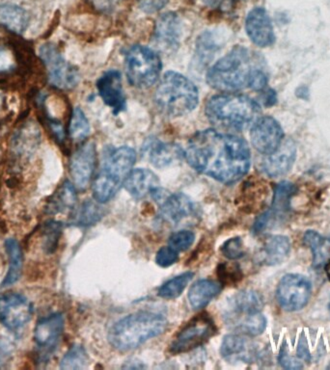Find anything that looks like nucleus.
Returning <instances> with one entry per match:
<instances>
[{
  "label": "nucleus",
  "instance_id": "5701e85b",
  "mask_svg": "<svg viewBox=\"0 0 330 370\" xmlns=\"http://www.w3.org/2000/svg\"><path fill=\"white\" fill-rule=\"evenodd\" d=\"M123 185L130 195L139 200L159 187V180L151 170L138 168L131 170Z\"/></svg>",
  "mask_w": 330,
  "mask_h": 370
},
{
  "label": "nucleus",
  "instance_id": "c9c22d12",
  "mask_svg": "<svg viewBox=\"0 0 330 370\" xmlns=\"http://www.w3.org/2000/svg\"><path fill=\"white\" fill-rule=\"evenodd\" d=\"M88 364V356L81 345H74L70 349L60 363L62 369H82Z\"/></svg>",
  "mask_w": 330,
  "mask_h": 370
},
{
  "label": "nucleus",
  "instance_id": "ea45409f",
  "mask_svg": "<svg viewBox=\"0 0 330 370\" xmlns=\"http://www.w3.org/2000/svg\"><path fill=\"white\" fill-rule=\"evenodd\" d=\"M218 279L223 284L238 283L242 279V269L238 265L223 263L218 268Z\"/></svg>",
  "mask_w": 330,
  "mask_h": 370
},
{
  "label": "nucleus",
  "instance_id": "a878e982",
  "mask_svg": "<svg viewBox=\"0 0 330 370\" xmlns=\"http://www.w3.org/2000/svg\"><path fill=\"white\" fill-rule=\"evenodd\" d=\"M249 343L241 333H230L224 336L220 354L229 363L246 362L250 359Z\"/></svg>",
  "mask_w": 330,
  "mask_h": 370
},
{
  "label": "nucleus",
  "instance_id": "8fccbe9b",
  "mask_svg": "<svg viewBox=\"0 0 330 370\" xmlns=\"http://www.w3.org/2000/svg\"><path fill=\"white\" fill-rule=\"evenodd\" d=\"M296 95L301 100H309V88L308 86H300L296 90Z\"/></svg>",
  "mask_w": 330,
  "mask_h": 370
},
{
  "label": "nucleus",
  "instance_id": "e433bc0d",
  "mask_svg": "<svg viewBox=\"0 0 330 370\" xmlns=\"http://www.w3.org/2000/svg\"><path fill=\"white\" fill-rule=\"evenodd\" d=\"M61 232V223L51 221L46 224L43 230V246L46 253H53L58 248Z\"/></svg>",
  "mask_w": 330,
  "mask_h": 370
},
{
  "label": "nucleus",
  "instance_id": "7ed1b4c3",
  "mask_svg": "<svg viewBox=\"0 0 330 370\" xmlns=\"http://www.w3.org/2000/svg\"><path fill=\"white\" fill-rule=\"evenodd\" d=\"M166 317L150 310H140L122 318L108 331L107 340L118 351H131L166 330Z\"/></svg>",
  "mask_w": 330,
  "mask_h": 370
},
{
  "label": "nucleus",
  "instance_id": "a211bd4d",
  "mask_svg": "<svg viewBox=\"0 0 330 370\" xmlns=\"http://www.w3.org/2000/svg\"><path fill=\"white\" fill-rule=\"evenodd\" d=\"M246 31L251 42L260 48H268L275 43L272 20L265 8L255 7L247 14Z\"/></svg>",
  "mask_w": 330,
  "mask_h": 370
},
{
  "label": "nucleus",
  "instance_id": "9b49d317",
  "mask_svg": "<svg viewBox=\"0 0 330 370\" xmlns=\"http://www.w3.org/2000/svg\"><path fill=\"white\" fill-rule=\"evenodd\" d=\"M282 126L272 116H263L254 121L250 131V139L255 149L270 155L277 151L284 140Z\"/></svg>",
  "mask_w": 330,
  "mask_h": 370
},
{
  "label": "nucleus",
  "instance_id": "de8ad7c7",
  "mask_svg": "<svg viewBox=\"0 0 330 370\" xmlns=\"http://www.w3.org/2000/svg\"><path fill=\"white\" fill-rule=\"evenodd\" d=\"M10 354H11V348H10L9 344L6 341L0 343V364L7 359Z\"/></svg>",
  "mask_w": 330,
  "mask_h": 370
},
{
  "label": "nucleus",
  "instance_id": "f8f14e48",
  "mask_svg": "<svg viewBox=\"0 0 330 370\" xmlns=\"http://www.w3.org/2000/svg\"><path fill=\"white\" fill-rule=\"evenodd\" d=\"M33 306L25 295L8 293L0 296V323L17 331L30 322Z\"/></svg>",
  "mask_w": 330,
  "mask_h": 370
},
{
  "label": "nucleus",
  "instance_id": "6e6552de",
  "mask_svg": "<svg viewBox=\"0 0 330 370\" xmlns=\"http://www.w3.org/2000/svg\"><path fill=\"white\" fill-rule=\"evenodd\" d=\"M39 56L48 69V80L53 86L70 90L79 84V71L63 58L53 44H45L41 46Z\"/></svg>",
  "mask_w": 330,
  "mask_h": 370
},
{
  "label": "nucleus",
  "instance_id": "a19ab883",
  "mask_svg": "<svg viewBox=\"0 0 330 370\" xmlns=\"http://www.w3.org/2000/svg\"><path fill=\"white\" fill-rule=\"evenodd\" d=\"M220 251L228 260H238L244 256V243L239 237L230 238L221 246Z\"/></svg>",
  "mask_w": 330,
  "mask_h": 370
},
{
  "label": "nucleus",
  "instance_id": "dca6fc26",
  "mask_svg": "<svg viewBox=\"0 0 330 370\" xmlns=\"http://www.w3.org/2000/svg\"><path fill=\"white\" fill-rule=\"evenodd\" d=\"M264 300L261 295L254 291H242L228 300L225 310L226 323L233 328L237 323L249 315L261 312Z\"/></svg>",
  "mask_w": 330,
  "mask_h": 370
},
{
  "label": "nucleus",
  "instance_id": "b1692460",
  "mask_svg": "<svg viewBox=\"0 0 330 370\" xmlns=\"http://www.w3.org/2000/svg\"><path fill=\"white\" fill-rule=\"evenodd\" d=\"M223 284L213 279H202L193 284L188 291L187 298L193 310H199L209 304L223 291Z\"/></svg>",
  "mask_w": 330,
  "mask_h": 370
},
{
  "label": "nucleus",
  "instance_id": "39448f33",
  "mask_svg": "<svg viewBox=\"0 0 330 370\" xmlns=\"http://www.w3.org/2000/svg\"><path fill=\"white\" fill-rule=\"evenodd\" d=\"M136 160L133 147L123 146L107 150L102 169L92 185L93 197L98 203H107L117 194L133 170Z\"/></svg>",
  "mask_w": 330,
  "mask_h": 370
},
{
  "label": "nucleus",
  "instance_id": "f257e3e1",
  "mask_svg": "<svg viewBox=\"0 0 330 370\" xmlns=\"http://www.w3.org/2000/svg\"><path fill=\"white\" fill-rule=\"evenodd\" d=\"M185 152L190 167L224 185L239 182L251 165V152L246 140L215 129L195 133Z\"/></svg>",
  "mask_w": 330,
  "mask_h": 370
},
{
  "label": "nucleus",
  "instance_id": "c756f323",
  "mask_svg": "<svg viewBox=\"0 0 330 370\" xmlns=\"http://www.w3.org/2000/svg\"><path fill=\"white\" fill-rule=\"evenodd\" d=\"M298 192V187L290 182L278 183L273 193L272 211L273 213H285L291 208V200Z\"/></svg>",
  "mask_w": 330,
  "mask_h": 370
},
{
  "label": "nucleus",
  "instance_id": "4be33fe9",
  "mask_svg": "<svg viewBox=\"0 0 330 370\" xmlns=\"http://www.w3.org/2000/svg\"><path fill=\"white\" fill-rule=\"evenodd\" d=\"M296 157L295 142L289 139L282 142L277 152L270 154L263 163L265 174L272 178L281 177L292 169Z\"/></svg>",
  "mask_w": 330,
  "mask_h": 370
},
{
  "label": "nucleus",
  "instance_id": "c03bdc74",
  "mask_svg": "<svg viewBox=\"0 0 330 370\" xmlns=\"http://www.w3.org/2000/svg\"><path fill=\"white\" fill-rule=\"evenodd\" d=\"M272 216L273 212L272 211H268L258 217L253 226L255 234H260V232L265 231L268 226H269L270 221H272Z\"/></svg>",
  "mask_w": 330,
  "mask_h": 370
},
{
  "label": "nucleus",
  "instance_id": "ddd939ff",
  "mask_svg": "<svg viewBox=\"0 0 330 370\" xmlns=\"http://www.w3.org/2000/svg\"><path fill=\"white\" fill-rule=\"evenodd\" d=\"M64 331V317L53 314L42 318L36 325L34 341L42 358L48 359L58 348Z\"/></svg>",
  "mask_w": 330,
  "mask_h": 370
},
{
  "label": "nucleus",
  "instance_id": "aec40b11",
  "mask_svg": "<svg viewBox=\"0 0 330 370\" xmlns=\"http://www.w3.org/2000/svg\"><path fill=\"white\" fill-rule=\"evenodd\" d=\"M161 206L162 218L169 224L178 225L183 220L188 218L194 213L193 201L184 193L167 194Z\"/></svg>",
  "mask_w": 330,
  "mask_h": 370
},
{
  "label": "nucleus",
  "instance_id": "49530a36",
  "mask_svg": "<svg viewBox=\"0 0 330 370\" xmlns=\"http://www.w3.org/2000/svg\"><path fill=\"white\" fill-rule=\"evenodd\" d=\"M298 354L300 358L305 359V361H310V354H309L308 343H306L305 338H301L300 341Z\"/></svg>",
  "mask_w": 330,
  "mask_h": 370
},
{
  "label": "nucleus",
  "instance_id": "3c124183",
  "mask_svg": "<svg viewBox=\"0 0 330 370\" xmlns=\"http://www.w3.org/2000/svg\"><path fill=\"white\" fill-rule=\"evenodd\" d=\"M324 250H326V256L327 257L330 252V238H326V248H324Z\"/></svg>",
  "mask_w": 330,
  "mask_h": 370
},
{
  "label": "nucleus",
  "instance_id": "f03ea898",
  "mask_svg": "<svg viewBox=\"0 0 330 370\" xmlns=\"http://www.w3.org/2000/svg\"><path fill=\"white\" fill-rule=\"evenodd\" d=\"M258 57L244 46H237L219 59L207 72L211 88L223 93H236L251 88L255 77L263 71Z\"/></svg>",
  "mask_w": 330,
  "mask_h": 370
},
{
  "label": "nucleus",
  "instance_id": "412c9836",
  "mask_svg": "<svg viewBox=\"0 0 330 370\" xmlns=\"http://www.w3.org/2000/svg\"><path fill=\"white\" fill-rule=\"evenodd\" d=\"M41 131L34 121L22 124L12 137L13 154L20 159H28L40 145Z\"/></svg>",
  "mask_w": 330,
  "mask_h": 370
},
{
  "label": "nucleus",
  "instance_id": "79ce46f5",
  "mask_svg": "<svg viewBox=\"0 0 330 370\" xmlns=\"http://www.w3.org/2000/svg\"><path fill=\"white\" fill-rule=\"evenodd\" d=\"M179 260V253L172 249L170 246H164L156 255L157 265L162 268L170 267Z\"/></svg>",
  "mask_w": 330,
  "mask_h": 370
},
{
  "label": "nucleus",
  "instance_id": "423d86ee",
  "mask_svg": "<svg viewBox=\"0 0 330 370\" xmlns=\"http://www.w3.org/2000/svg\"><path fill=\"white\" fill-rule=\"evenodd\" d=\"M154 102L170 117L192 113L199 103V92L192 80L176 72H167L157 88Z\"/></svg>",
  "mask_w": 330,
  "mask_h": 370
},
{
  "label": "nucleus",
  "instance_id": "4c0bfd02",
  "mask_svg": "<svg viewBox=\"0 0 330 370\" xmlns=\"http://www.w3.org/2000/svg\"><path fill=\"white\" fill-rule=\"evenodd\" d=\"M195 242L194 232L188 231V230H182V231L173 232L169 239V246L176 251V252H185L192 247Z\"/></svg>",
  "mask_w": 330,
  "mask_h": 370
},
{
  "label": "nucleus",
  "instance_id": "2f4dec72",
  "mask_svg": "<svg viewBox=\"0 0 330 370\" xmlns=\"http://www.w3.org/2000/svg\"><path fill=\"white\" fill-rule=\"evenodd\" d=\"M303 242L312 251L314 267L318 268L324 265L326 260V250H324L326 238L322 237L319 232L309 230L304 234Z\"/></svg>",
  "mask_w": 330,
  "mask_h": 370
},
{
  "label": "nucleus",
  "instance_id": "9d476101",
  "mask_svg": "<svg viewBox=\"0 0 330 370\" xmlns=\"http://www.w3.org/2000/svg\"><path fill=\"white\" fill-rule=\"evenodd\" d=\"M312 284L301 274H287L280 279L277 289L278 304L287 312L303 310L310 300Z\"/></svg>",
  "mask_w": 330,
  "mask_h": 370
},
{
  "label": "nucleus",
  "instance_id": "4468645a",
  "mask_svg": "<svg viewBox=\"0 0 330 370\" xmlns=\"http://www.w3.org/2000/svg\"><path fill=\"white\" fill-rule=\"evenodd\" d=\"M96 160V146L93 142L84 144L72 157L70 174L73 178L74 185L79 190H85L91 182Z\"/></svg>",
  "mask_w": 330,
  "mask_h": 370
},
{
  "label": "nucleus",
  "instance_id": "72a5a7b5",
  "mask_svg": "<svg viewBox=\"0 0 330 370\" xmlns=\"http://www.w3.org/2000/svg\"><path fill=\"white\" fill-rule=\"evenodd\" d=\"M69 133L74 141L81 142L87 138L90 134V125L81 107H76L72 114L70 121Z\"/></svg>",
  "mask_w": 330,
  "mask_h": 370
},
{
  "label": "nucleus",
  "instance_id": "7c9ffc66",
  "mask_svg": "<svg viewBox=\"0 0 330 370\" xmlns=\"http://www.w3.org/2000/svg\"><path fill=\"white\" fill-rule=\"evenodd\" d=\"M194 277V273L187 271L180 274L179 276L174 277L166 283L162 284L159 289L158 295L162 299L173 300L176 299L187 289L188 284L192 282Z\"/></svg>",
  "mask_w": 330,
  "mask_h": 370
},
{
  "label": "nucleus",
  "instance_id": "393cba45",
  "mask_svg": "<svg viewBox=\"0 0 330 370\" xmlns=\"http://www.w3.org/2000/svg\"><path fill=\"white\" fill-rule=\"evenodd\" d=\"M291 252V242L285 235H272L265 240L261 250V261L267 265L282 263Z\"/></svg>",
  "mask_w": 330,
  "mask_h": 370
},
{
  "label": "nucleus",
  "instance_id": "603ef678",
  "mask_svg": "<svg viewBox=\"0 0 330 370\" xmlns=\"http://www.w3.org/2000/svg\"><path fill=\"white\" fill-rule=\"evenodd\" d=\"M324 271H326L327 277H329L330 281V261L324 265Z\"/></svg>",
  "mask_w": 330,
  "mask_h": 370
},
{
  "label": "nucleus",
  "instance_id": "f3484780",
  "mask_svg": "<svg viewBox=\"0 0 330 370\" xmlns=\"http://www.w3.org/2000/svg\"><path fill=\"white\" fill-rule=\"evenodd\" d=\"M182 25L180 18L173 12L161 15L157 20L154 42L162 53H172L180 46Z\"/></svg>",
  "mask_w": 330,
  "mask_h": 370
},
{
  "label": "nucleus",
  "instance_id": "20e7f679",
  "mask_svg": "<svg viewBox=\"0 0 330 370\" xmlns=\"http://www.w3.org/2000/svg\"><path fill=\"white\" fill-rule=\"evenodd\" d=\"M261 107L247 95L223 93L213 95L206 103L208 120L216 128L242 131L253 125Z\"/></svg>",
  "mask_w": 330,
  "mask_h": 370
},
{
  "label": "nucleus",
  "instance_id": "f704fd0d",
  "mask_svg": "<svg viewBox=\"0 0 330 370\" xmlns=\"http://www.w3.org/2000/svg\"><path fill=\"white\" fill-rule=\"evenodd\" d=\"M102 217L103 212L100 208L92 201H86L77 211L73 223L77 226H89L97 223Z\"/></svg>",
  "mask_w": 330,
  "mask_h": 370
},
{
  "label": "nucleus",
  "instance_id": "37998d69",
  "mask_svg": "<svg viewBox=\"0 0 330 370\" xmlns=\"http://www.w3.org/2000/svg\"><path fill=\"white\" fill-rule=\"evenodd\" d=\"M281 366L286 369H303V364L298 359L289 355L287 352L281 351L279 358H278Z\"/></svg>",
  "mask_w": 330,
  "mask_h": 370
},
{
  "label": "nucleus",
  "instance_id": "09e8293b",
  "mask_svg": "<svg viewBox=\"0 0 330 370\" xmlns=\"http://www.w3.org/2000/svg\"><path fill=\"white\" fill-rule=\"evenodd\" d=\"M277 102V93L273 90L270 89L269 91L265 92V105L267 106L275 105Z\"/></svg>",
  "mask_w": 330,
  "mask_h": 370
},
{
  "label": "nucleus",
  "instance_id": "a18cd8bd",
  "mask_svg": "<svg viewBox=\"0 0 330 370\" xmlns=\"http://www.w3.org/2000/svg\"><path fill=\"white\" fill-rule=\"evenodd\" d=\"M169 0H141V9L147 13H154L162 9Z\"/></svg>",
  "mask_w": 330,
  "mask_h": 370
},
{
  "label": "nucleus",
  "instance_id": "2eb2a0df",
  "mask_svg": "<svg viewBox=\"0 0 330 370\" xmlns=\"http://www.w3.org/2000/svg\"><path fill=\"white\" fill-rule=\"evenodd\" d=\"M100 97L114 115L127 110V98L124 92L122 77L117 70H108L96 84Z\"/></svg>",
  "mask_w": 330,
  "mask_h": 370
},
{
  "label": "nucleus",
  "instance_id": "864d4df0",
  "mask_svg": "<svg viewBox=\"0 0 330 370\" xmlns=\"http://www.w3.org/2000/svg\"><path fill=\"white\" fill-rule=\"evenodd\" d=\"M2 103H4V98L0 95V107H2Z\"/></svg>",
  "mask_w": 330,
  "mask_h": 370
},
{
  "label": "nucleus",
  "instance_id": "6ab92c4d",
  "mask_svg": "<svg viewBox=\"0 0 330 370\" xmlns=\"http://www.w3.org/2000/svg\"><path fill=\"white\" fill-rule=\"evenodd\" d=\"M149 161L156 168H166L182 161L185 152L174 143H164L159 140H151L144 147Z\"/></svg>",
  "mask_w": 330,
  "mask_h": 370
},
{
  "label": "nucleus",
  "instance_id": "473e14b6",
  "mask_svg": "<svg viewBox=\"0 0 330 370\" xmlns=\"http://www.w3.org/2000/svg\"><path fill=\"white\" fill-rule=\"evenodd\" d=\"M267 327V319L262 312L249 315L237 323L233 329L237 333L247 336H257L264 333Z\"/></svg>",
  "mask_w": 330,
  "mask_h": 370
},
{
  "label": "nucleus",
  "instance_id": "0eeeda50",
  "mask_svg": "<svg viewBox=\"0 0 330 370\" xmlns=\"http://www.w3.org/2000/svg\"><path fill=\"white\" fill-rule=\"evenodd\" d=\"M125 68L128 82L139 89H146L153 86L161 76V57L150 48L133 46L126 55Z\"/></svg>",
  "mask_w": 330,
  "mask_h": 370
},
{
  "label": "nucleus",
  "instance_id": "1a4fd4ad",
  "mask_svg": "<svg viewBox=\"0 0 330 370\" xmlns=\"http://www.w3.org/2000/svg\"><path fill=\"white\" fill-rule=\"evenodd\" d=\"M216 332L215 322L210 315L202 314L190 320L178 333L170 345L172 354H183L203 345Z\"/></svg>",
  "mask_w": 330,
  "mask_h": 370
},
{
  "label": "nucleus",
  "instance_id": "58836bf2",
  "mask_svg": "<svg viewBox=\"0 0 330 370\" xmlns=\"http://www.w3.org/2000/svg\"><path fill=\"white\" fill-rule=\"evenodd\" d=\"M218 46L215 43L210 32L203 33L197 42V55L202 63H206L218 51Z\"/></svg>",
  "mask_w": 330,
  "mask_h": 370
},
{
  "label": "nucleus",
  "instance_id": "c85d7f7f",
  "mask_svg": "<svg viewBox=\"0 0 330 370\" xmlns=\"http://www.w3.org/2000/svg\"><path fill=\"white\" fill-rule=\"evenodd\" d=\"M5 249L9 257L10 266L1 286L7 287L17 283L22 276V252L20 243L13 238H9L5 242Z\"/></svg>",
  "mask_w": 330,
  "mask_h": 370
},
{
  "label": "nucleus",
  "instance_id": "bb28decb",
  "mask_svg": "<svg viewBox=\"0 0 330 370\" xmlns=\"http://www.w3.org/2000/svg\"><path fill=\"white\" fill-rule=\"evenodd\" d=\"M29 22V15L23 8L14 4L0 5V25L15 34L25 32Z\"/></svg>",
  "mask_w": 330,
  "mask_h": 370
},
{
  "label": "nucleus",
  "instance_id": "cd10ccee",
  "mask_svg": "<svg viewBox=\"0 0 330 370\" xmlns=\"http://www.w3.org/2000/svg\"><path fill=\"white\" fill-rule=\"evenodd\" d=\"M76 189L73 183L66 180L48 201L46 208L48 213L56 214L73 209L77 204Z\"/></svg>",
  "mask_w": 330,
  "mask_h": 370
}]
</instances>
